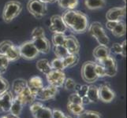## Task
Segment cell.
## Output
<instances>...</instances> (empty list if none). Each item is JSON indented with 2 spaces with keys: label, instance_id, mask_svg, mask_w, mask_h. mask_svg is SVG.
<instances>
[{
  "label": "cell",
  "instance_id": "6da1fadb",
  "mask_svg": "<svg viewBox=\"0 0 127 118\" xmlns=\"http://www.w3.org/2000/svg\"><path fill=\"white\" fill-rule=\"evenodd\" d=\"M62 17L67 28L77 34L85 32L89 28V17L83 12L75 10H66Z\"/></svg>",
  "mask_w": 127,
  "mask_h": 118
},
{
  "label": "cell",
  "instance_id": "7a4b0ae2",
  "mask_svg": "<svg viewBox=\"0 0 127 118\" xmlns=\"http://www.w3.org/2000/svg\"><path fill=\"white\" fill-rule=\"evenodd\" d=\"M31 40L40 53H49L51 50V43L46 37L44 29L42 27H36L32 30L31 34Z\"/></svg>",
  "mask_w": 127,
  "mask_h": 118
},
{
  "label": "cell",
  "instance_id": "3957f363",
  "mask_svg": "<svg viewBox=\"0 0 127 118\" xmlns=\"http://www.w3.org/2000/svg\"><path fill=\"white\" fill-rule=\"evenodd\" d=\"M22 8V4L18 1L12 0L7 2L4 6L2 15L4 22L10 23L12 21H14L21 14Z\"/></svg>",
  "mask_w": 127,
  "mask_h": 118
},
{
  "label": "cell",
  "instance_id": "277c9868",
  "mask_svg": "<svg viewBox=\"0 0 127 118\" xmlns=\"http://www.w3.org/2000/svg\"><path fill=\"white\" fill-rule=\"evenodd\" d=\"M88 30H89V32L91 36L96 39L99 44L107 46L109 42H110V39L105 32V29L101 23L99 21L93 22L89 26Z\"/></svg>",
  "mask_w": 127,
  "mask_h": 118
},
{
  "label": "cell",
  "instance_id": "5b68a950",
  "mask_svg": "<svg viewBox=\"0 0 127 118\" xmlns=\"http://www.w3.org/2000/svg\"><path fill=\"white\" fill-rule=\"evenodd\" d=\"M0 54L6 56L9 62H16L20 56L19 48L10 40H4L0 43Z\"/></svg>",
  "mask_w": 127,
  "mask_h": 118
},
{
  "label": "cell",
  "instance_id": "8992f818",
  "mask_svg": "<svg viewBox=\"0 0 127 118\" xmlns=\"http://www.w3.org/2000/svg\"><path fill=\"white\" fill-rule=\"evenodd\" d=\"M27 10L35 18L40 19L47 13V3L43 0H29L27 3Z\"/></svg>",
  "mask_w": 127,
  "mask_h": 118
},
{
  "label": "cell",
  "instance_id": "52a82bcc",
  "mask_svg": "<svg viewBox=\"0 0 127 118\" xmlns=\"http://www.w3.org/2000/svg\"><path fill=\"white\" fill-rule=\"evenodd\" d=\"M18 48L21 58L25 60H33L40 54L32 40L24 42L18 47Z\"/></svg>",
  "mask_w": 127,
  "mask_h": 118
},
{
  "label": "cell",
  "instance_id": "ba28073f",
  "mask_svg": "<svg viewBox=\"0 0 127 118\" xmlns=\"http://www.w3.org/2000/svg\"><path fill=\"white\" fill-rule=\"evenodd\" d=\"M81 72L83 80L88 84H93L99 79L95 71V62H85L82 65Z\"/></svg>",
  "mask_w": 127,
  "mask_h": 118
},
{
  "label": "cell",
  "instance_id": "9c48e42d",
  "mask_svg": "<svg viewBox=\"0 0 127 118\" xmlns=\"http://www.w3.org/2000/svg\"><path fill=\"white\" fill-rule=\"evenodd\" d=\"M29 109L34 118H52V110L40 102H32Z\"/></svg>",
  "mask_w": 127,
  "mask_h": 118
},
{
  "label": "cell",
  "instance_id": "30bf717a",
  "mask_svg": "<svg viewBox=\"0 0 127 118\" xmlns=\"http://www.w3.org/2000/svg\"><path fill=\"white\" fill-rule=\"evenodd\" d=\"M46 77L48 84L55 87L57 88L63 86L65 80L66 78L63 71L55 70V69H51L49 72L46 74Z\"/></svg>",
  "mask_w": 127,
  "mask_h": 118
},
{
  "label": "cell",
  "instance_id": "8fae6325",
  "mask_svg": "<svg viewBox=\"0 0 127 118\" xmlns=\"http://www.w3.org/2000/svg\"><path fill=\"white\" fill-rule=\"evenodd\" d=\"M96 62H98L100 65H103V67L105 70V73H106V76L113 77L117 74L118 64L115 58H113L111 54L103 60L97 61Z\"/></svg>",
  "mask_w": 127,
  "mask_h": 118
},
{
  "label": "cell",
  "instance_id": "7c38bea8",
  "mask_svg": "<svg viewBox=\"0 0 127 118\" xmlns=\"http://www.w3.org/2000/svg\"><path fill=\"white\" fill-rule=\"evenodd\" d=\"M49 29L53 33H62L65 34L68 29L65 25L62 16L60 15H53L50 19Z\"/></svg>",
  "mask_w": 127,
  "mask_h": 118
},
{
  "label": "cell",
  "instance_id": "4fadbf2b",
  "mask_svg": "<svg viewBox=\"0 0 127 118\" xmlns=\"http://www.w3.org/2000/svg\"><path fill=\"white\" fill-rule=\"evenodd\" d=\"M99 100L105 103L111 102L115 98V93L108 84H102L98 87Z\"/></svg>",
  "mask_w": 127,
  "mask_h": 118
},
{
  "label": "cell",
  "instance_id": "5bb4252c",
  "mask_svg": "<svg viewBox=\"0 0 127 118\" xmlns=\"http://www.w3.org/2000/svg\"><path fill=\"white\" fill-rule=\"evenodd\" d=\"M58 88L51 85L43 87V88L36 94V98L40 101H48L53 99L58 94Z\"/></svg>",
  "mask_w": 127,
  "mask_h": 118
},
{
  "label": "cell",
  "instance_id": "9a60e30c",
  "mask_svg": "<svg viewBox=\"0 0 127 118\" xmlns=\"http://www.w3.org/2000/svg\"><path fill=\"white\" fill-rule=\"evenodd\" d=\"M126 6L122 7H114L110 9L106 14V18L107 21H122L126 17Z\"/></svg>",
  "mask_w": 127,
  "mask_h": 118
},
{
  "label": "cell",
  "instance_id": "2e32d148",
  "mask_svg": "<svg viewBox=\"0 0 127 118\" xmlns=\"http://www.w3.org/2000/svg\"><path fill=\"white\" fill-rule=\"evenodd\" d=\"M14 97V94L10 91H7L6 92L0 95V113L10 112Z\"/></svg>",
  "mask_w": 127,
  "mask_h": 118
},
{
  "label": "cell",
  "instance_id": "e0dca14e",
  "mask_svg": "<svg viewBox=\"0 0 127 118\" xmlns=\"http://www.w3.org/2000/svg\"><path fill=\"white\" fill-rule=\"evenodd\" d=\"M64 46L66 48L69 54H77L80 50V43L77 38L72 35L65 36Z\"/></svg>",
  "mask_w": 127,
  "mask_h": 118
},
{
  "label": "cell",
  "instance_id": "ac0fdd59",
  "mask_svg": "<svg viewBox=\"0 0 127 118\" xmlns=\"http://www.w3.org/2000/svg\"><path fill=\"white\" fill-rule=\"evenodd\" d=\"M27 83H28V87L30 89V91L36 95L43 87V82L42 78L37 76L31 77L27 81Z\"/></svg>",
  "mask_w": 127,
  "mask_h": 118
},
{
  "label": "cell",
  "instance_id": "d6986e66",
  "mask_svg": "<svg viewBox=\"0 0 127 118\" xmlns=\"http://www.w3.org/2000/svg\"><path fill=\"white\" fill-rule=\"evenodd\" d=\"M17 97H18L21 101L22 102L24 105H27V104H32L34 102L35 100L36 99V95L34 94L30 89L28 87V86L25 87V88L20 92L18 94H16Z\"/></svg>",
  "mask_w": 127,
  "mask_h": 118
},
{
  "label": "cell",
  "instance_id": "ffe728a7",
  "mask_svg": "<svg viewBox=\"0 0 127 118\" xmlns=\"http://www.w3.org/2000/svg\"><path fill=\"white\" fill-rule=\"evenodd\" d=\"M110 54H111V50L109 49V47L107 45L99 44L93 50V56L96 60L95 62L103 60Z\"/></svg>",
  "mask_w": 127,
  "mask_h": 118
},
{
  "label": "cell",
  "instance_id": "44dd1931",
  "mask_svg": "<svg viewBox=\"0 0 127 118\" xmlns=\"http://www.w3.org/2000/svg\"><path fill=\"white\" fill-rule=\"evenodd\" d=\"M24 106L25 105L22 103V102L21 101V99L17 97V95H14V100H13V102H12L11 106H10V113L13 115L19 116L21 113V112H22Z\"/></svg>",
  "mask_w": 127,
  "mask_h": 118
},
{
  "label": "cell",
  "instance_id": "7402d4cb",
  "mask_svg": "<svg viewBox=\"0 0 127 118\" xmlns=\"http://www.w3.org/2000/svg\"><path fill=\"white\" fill-rule=\"evenodd\" d=\"M28 86L27 80L25 79H16L13 81L12 84V92L14 95L18 94L20 92H21L26 87Z\"/></svg>",
  "mask_w": 127,
  "mask_h": 118
},
{
  "label": "cell",
  "instance_id": "603a6c76",
  "mask_svg": "<svg viewBox=\"0 0 127 118\" xmlns=\"http://www.w3.org/2000/svg\"><path fill=\"white\" fill-rule=\"evenodd\" d=\"M111 32L113 36H115V37L119 38V37L124 36L126 35V23L123 21L117 22V24L114 26V28L111 30Z\"/></svg>",
  "mask_w": 127,
  "mask_h": 118
},
{
  "label": "cell",
  "instance_id": "cb8c5ba5",
  "mask_svg": "<svg viewBox=\"0 0 127 118\" xmlns=\"http://www.w3.org/2000/svg\"><path fill=\"white\" fill-rule=\"evenodd\" d=\"M86 96L89 98L90 102H93V103L98 102L99 101V94H98V87L93 84L89 85Z\"/></svg>",
  "mask_w": 127,
  "mask_h": 118
},
{
  "label": "cell",
  "instance_id": "d4e9b609",
  "mask_svg": "<svg viewBox=\"0 0 127 118\" xmlns=\"http://www.w3.org/2000/svg\"><path fill=\"white\" fill-rule=\"evenodd\" d=\"M85 5L89 10H99L106 6V0H85Z\"/></svg>",
  "mask_w": 127,
  "mask_h": 118
},
{
  "label": "cell",
  "instance_id": "484cf974",
  "mask_svg": "<svg viewBox=\"0 0 127 118\" xmlns=\"http://www.w3.org/2000/svg\"><path fill=\"white\" fill-rule=\"evenodd\" d=\"M63 62L64 64L65 69L71 68L78 63V62H79V56H78V54H68L66 57H65L64 58H63Z\"/></svg>",
  "mask_w": 127,
  "mask_h": 118
},
{
  "label": "cell",
  "instance_id": "4316f807",
  "mask_svg": "<svg viewBox=\"0 0 127 118\" xmlns=\"http://www.w3.org/2000/svg\"><path fill=\"white\" fill-rule=\"evenodd\" d=\"M36 68L39 71L43 74H47L51 70V67L50 65V62L47 59H40L39 60L36 62Z\"/></svg>",
  "mask_w": 127,
  "mask_h": 118
},
{
  "label": "cell",
  "instance_id": "83f0119b",
  "mask_svg": "<svg viewBox=\"0 0 127 118\" xmlns=\"http://www.w3.org/2000/svg\"><path fill=\"white\" fill-rule=\"evenodd\" d=\"M59 6L65 10H74L78 4V0H57Z\"/></svg>",
  "mask_w": 127,
  "mask_h": 118
},
{
  "label": "cell",
  "instance_id": "f1b7e54d",
  "mask_svg": "<svg viewBox=\"0 0 127 118\" xmlns=\"http://www.w3.org/2000/svg\"><path fill=\"white\" fill-rule=\"evenodd\" d=\"M67 110L68 111L72 113L73 115H79L81 113H82L85 110V108L83 105L80 104H76V103H73V102H68L67 103Z\"/></svg>",
  "mask_w": 127,
  "mask_h": 118
},
{
  "label": "cell",
  "instance_id": "f546056e",
  "mask_svg": "<svg viewBox=\"0 0 127 118\" xmlns=\"http://www.w3.org/2000/svg\"><path fill=\"white\" fill-rule=\"evenodd\" d=\"M54 53L56 56V58H64L65 57H66L69 54L66 50V48L65 47L64 45H57L54 46Z\"/></svg>",
  "mask_w": 127,
  "mask_h": 118
},
{
  "label": "cell",
  "instance_id": "4dcf8cb0",
  "mask_svg": "<svg viewBox=\"0 0 127 118\" xmlns=\"http://www.w3.org/2000/svg\"><path fill=\"white\" fill-rule=\"evenodd\" d=\"M51 69H55V70H59V71H63L65 69L64 64L63 62L62 58H55L50 62Z\"/></svg>",
  "mask_w": 127,
  "mask_h": 118
},
{
  "label": "cell",
  "instance_id": "1f68e13d",
  "mask_svg": "<svg viewBox=\"0 0 127 118\" xmlns=\"http://www.w3.org/2000/svg\"><path fill=\"white\" fill-rule=\"evenodd\" d=\"M65 34L62 33H54L52 36V43L54 46L57 45H64L65 40Z\"/></svg>",
  "mask_w": 127,
  "mask_h": 118
},
{
  "label": "cell",
  "instance_id": "d6a6232c",
  "mask_svg": "<svg viewBox=\"0 0 127 118\" xmlns=\"http://www.w3.org/2000/svg\"><path fill=\"white\" fill-rule=\"evenodd\" d=\"M77 118H101L99 113L93 110H84L77 115Z\"/></svg>",
  "mask_w": 127,
  "mask_h": 118
},
{
  "label": "cell",
  "instance_id": "836d02e7",
  "mask_svg": "<svg viewBox=\"0 0 127 118\" xmlns=\"http://www.w3.org/2000/svg\"><path fill=\"white\" fill-rule=\"evenodd\" d=\"M9 63L10 62L6 57L0 54V73L2 74L6 71L9 66Z\"/></svg>",
  "mask_w": 127,
  "mask_h": 118
},
{
  "label": "cell",
  "instance_id": "e575fe53",
  "mask_svg": "<svg viewBox=\"0 0 127 118\" xmlns=\"http://www.w3.org/2000/svg\"><path fill=\"white\" fill-rule=\"evenodd\" d=\"M9 88H10V84L7 80L2 76H0V95L9 91Z\"/></svg>",
  "mask_w": 127,
  "mask_h": 118
},
{
  "label": "cell",
  "instance_id": "d590c367",
  "mask_svg": "<svg viewBox=\"0 0 127 118\" xmlns=\"http://www.w3.org/2000/svg\"><path fill=\"white\" fill-rule=\"evenodd\" d=\"M76 84L77 83L75 82V80H73L72 78H65L63 86L65 90L72 91V90H74V87H75Z\"/></svg>",
  "mask_w": 127,
  "mask_h": 118
},
{
  "label": "cell",
  "instance_id": "8d00e7d4",
  "mask_svg": "<svg viewBox=\"0 0 127 118\" xmlns=\"http://www.w3.org/2000/svg\"><path fill=\"white\" fill-rule=\"evenodd\" d=\"M95 71L98 78H102L106 76V73H105V70L103 65L96 62H95Z\"/></svg>",
  "mask_w": 127,
  "mask_h": 118
},
{
  "label": "cell",
  "instance_id": "74e56055",
  "mask_svg": "<svg viewBox=\"0 0 127 118\" xmlns=\"http://www.w3.org/2000/svg\"><path fill=\"white\" fill-rule=\"evenodd\" d=\"M68 102H73V103H76V104H80L82 105V102H81V98L78 95L76 92L73 93L70 95L69 96L68 98Z\"/></svg>",
  "mask_w": 127,
  "mask_h": 118
},
{
  "label": "cell",
  "instance_id": "f35d334b",
  "mask_svg": "<svg viewBox=\"0 0 127 118\" xmlns=\"http://www.w3.org/2000/svg\"><path fill=\"white\" fill-rule=\"evenodd\" d=\"M111 51L113 52V53H115L116 54H120V55H122V46H121L120 43H115L111 46Z\"/></svg>",
  "mask_w": 127,
  "mask_h": 118
},
{
  "label": "cell",
  "instance_id": "ab89813d",
  "mask_svg": "<svg viewBox=\"0 0 127 118\" xmlns=\"http://www.w3.org/2000/svg\"><path fill=\"white\" fill-rule=\"evenodd\" d=\"M88 87H89V85H81V87L77 91H76V93L79 95L81 98L85 97V96H86V94H87Z\"/></svg>",
  "mask_w": 127,
  "mask_h": 118
},
{
  "label": "cell",
  "instance_id": "60d3db41",
  "mask_svg": "<svg viewBox=\"0 0 127 118\" xmlns=\"http://www.w3.org/2000/svg\"><path fill=\"white\" fill-rule=\"evenodd\" d=\"M64 113L59 110H52V118H63L64 117Z\"/></svg>",
  "mask_w": 127,
  "mask_h": 118
},
{
  "label": "cell",
  "instance_id": "b9f144b4",
  "mask_svg": "<svg viewBox=\"0 0 127 118\" xmlns=\"http://www.w3.org/2000/svg\"><path fill=\"white\" fill-rule=\"evenodd\" d=\"M117 22H119V21H107L106 22V28L108 29V30H111L114 28V26H115Z\"/></svg>",
  "mask_w": 127,
  "mask_h": 118
},
{
  "label": "cell",
  "instance_id": "7bdbcfd3",
  "mask_svg": "<svg viewBox=\"0 0 127 118\" xmlns=\"http://www.w3.org/2000/svg\"><path fill=\"white\" fill-rule=\"evenodd\" d=\"M122 46V57L126 58V40H124L121 43Z\"/></svg>",
  "mask_w": 127,
  "mask_h": 118
},
{
  "label": "cell",
  "instance_id": "ee69618b",
  "mask_svg": "<svg viewBox=\"0 0 127 118\" xmlns=\"http://www.w3.org/2000/svg\"><path fill=\"white\" fill-rule=\"evenodd\" d=\"M81 102H82L83 106H84V105H88V104L91 103L90 101H89V98H88L87 96H85V97L81 98Z\"/></svg>",
  "mask_w": 127,
  "mask_h": 118
},
{
  "label": "cell",
  "instance_id": "f6af8a7d",
  "mask_svg": "<svg viewBox=\"0 0 127 118\" xmlns=\"http://www.w3.org/2000/svg\"><path fill=\"white\" fill-rule=\"evenodd\" d=\"M43 1L44 2H46V3H53L55 1H57V0H43Z\"/></svg>",
  "mask_w": 127,
  "mask_h": 118
},
{
  "label": "cell",
  "instance_id": "bcb514c9",
  "mask_svg": "<svg viewBox=\"0 0 127 118\" xmlns=\"http://www.w3.org/2000/svg\"><path fill=\"white\" fill-rule=\"evenodd\" d=\"M10 118H20L19 116H15V115H13L11 113H10Z\"/></svg>",
  "mask_w": 127,
  "mask_h": 118
},
{
  "label": "cell",
  "instance_id": "7dc6e473",
  "mask_svg": "<svg viewBox=\"0 0 127 118\" xmlns=\"http://www.w3.org/2000/svg\"><path fill=\"white\" fill-rule=\"evenodd\" d=\"M0 118H10V114H7V115H5V116L1 117Z\"/></svg>",
  "mask_w": 127,
  "mask_h": 118
},
{
  "label": "cell",
  "instance_id": "c3c4849f",
  "mask_svg": "<svg viewBox=\"0 0 127 118\" xmlns=\"http://www.w3.org/2000/svg\"><path fill=\"white\" fill-rule=\"evenodd\" d=\"M63 118H72L71 117H69V116H68V115H64V117Z\"/></svg>",
  "mask_w": 127,
  "mask_h": 118
},
{
  "label": "cell",
  "instance_id": "681fc988",
  "mask_svg": "<svg viewBox=\"0 0 127 118\" xmlns=\"http://www.w3.org/2000/svg\"><path fill=\"white\" fill-rule=\"evenodd\" d=\"M123 2H126V0H123Z\"/></svg>",
  "mask_w": 127,
  "mask_h": 118
},
{
  "label": "cell",
  "instance_id": "f907efd6",
  "mask_svg": "<svg viewBox=\"0 0 127 118\" xmlns=\"http://www.w3.org/2000/svg\"><path fill=\"white\" fill-rule=\"evenodd\" d=\"M0 76H2V74L1 73H0Z\"/></svg>",
  "mask_w": 127,
  "mask_h": 118
}]
</instances>
